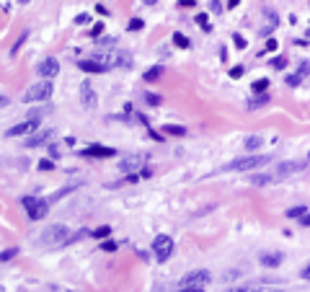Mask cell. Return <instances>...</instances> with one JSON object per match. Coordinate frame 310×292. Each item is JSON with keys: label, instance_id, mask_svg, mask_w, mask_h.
<instances>
[{"label": "cell", "instance_id": "6da1fadb", "mask_svg": "<svg viewBox=\"0 0 310 292\" xmlns=\"http://www.w3.org/2000/svg\"><path fill=\"white\" fill-rule=\"evenodd\" d=\"M303 168H305L303 163L289 160V163H282V166L271 168V171H264V173H256V176H251V184H253V186H269V184H277V181L287 179V176H292V173L303 171Z\"/></svg>", "mask_w": 310, "mask_h": 292}, {"label": "cell", "instance_id": "7a4b0ae2", "mask_svg": "<svg viewBox=\"0 0 310 292\" xmlns=\"http://www.w3.org/2000/svg\"><path fill=\"white\" fill-rule=\"evenodd\" d=\"M70 241V230L65 225H52V227H47V230L42 233V238H39V243L44 246V248H54V246H65Z\"/></svg>", "mask_w": 310, "mask_h": 292}, {"label": "cell", "instance_id": "3957f363", "mask_svg": "<svg viewBox=\"0 0 310 292\" xmlns=\"http://www.w3.org/2000/svg\"><path fill=\"white\" fill-rule=\"evenodd\" d=\"M269 160H271V155H245V158L230 160V163H227L225 168H220V171H251V168H264Z\"/></svg>", "mask_w": 310, "mask_h": 292}, {"label": "cell", "instance_id": "277c9868", "mask_svg": "<svg viewBox=\"0 0 310 292\" xmlns=\"http://www.w3.org/2000/svg\"><path fill=\"white\" fill-rule=\"evenodd\" d=\"M21 204H23L26 215H29L31 220H42V217H47V212H49V202L42 197H23Z\"/></svg>", "mask_w": 310, "mask_h": 292}, {"label": "cell", "instance_id": "5b68a950", "mask_svg": "<svg viewBox=\"0 0 310 292\" xmlns=\"http://www.w3.org/2000/svg\"><path fill=\"white\" fill-rule=\"evenodd\" d=\"M52 90H54V86L49 83V80L34 83V86L23 93V101H26V104H31V101H49V98H52Z\"/></svg>", "mask_w": 310, "mask_h": 292}, {"label": "cell", "instance_id": "8992f818", "mask_svg": "<svg viewBox=\"0 0 310 292\" xmlns=\"http://www.w3.org/2000/svg\"><path fill=\"white\" fill-rule=\"evenodd\" d=\"M153 253L158 261H168L171 253H173V241L168 238V235H158V238L153 241Z\"/></svg>", "mask_w": 310, "mask_h": 292}, {"label": "cell", "instance_id": "52a82bcc", "mask_svg": "<svg viewBox=\"0 0 310 292\" xmlns=\"http://www.w3.org/2000/svg\"><path fill=\"white\" fill-rule=\"evenodd\" d=\"M145 166V155L142 153H134V155H127V158H122L119 160V171L122 173H137V168H142Z\"/></svg>", "mask_w": 310, "mask_h": 292}, {"label": "cell", "instance_id": "ba28073f", "mask_svg": "<svg viewBox=\"0 0 310 292\" xmlns=\"http://www.w3.org/2000/svg\"><path fill=\"white\" fill-rule=\"evenodd\" d=\"M96 101H98L96 88L90 86V80H83V83H80V104H83V109H93Z\"/></svg>", "mask_w": 310, "mask_h": 292}, {"label": "cell", "instance_id": "9c48e42d", "mask_svg": "<svg viewBox=\"0 0 310 292\" xmlns=\"http://www.w3.org/2000/svg\"><path fill=\"white\" fill-rule=\"evenodd\" d=\"M36 130H39V122H36V119H26V122H21V124L11 127L5 135H8V137H21V135H34Z\"/></svg>", "mask_w": 310, "mask_h": 292}, {"label": "cell", "instance_id": "30bf717a", "mask_svg": "<svg viewBox=\"0 0 310 292\" xmlns=\"http://www.w3.org/2000/svg\"><path fill=\"white\" fill-rule=\"evenodd\" d=\"M36 72H39L42 78H47V80H49V78H54V75L60 72V62L54 60V57H44L39 65H36Z\"/></svg>", "mask_w": 310, "mask_h": 292}, {"label": "cell", "instance_id": "8fae6325", "mask_svg": "<svg viewBox=\"0 0 310 292\" xmlns=\"http://www.w3.org/2000/svg\"><path fill=\"white\" fill-rule=\"evenodd\" d=\"M83 155L86 158H111V155H116V150L106 148V145H90V148H83Z\"/></svg>", "mask_w": 310, "mask_h": 292}, {"label": "cell", "instance_id": "7c38bea8", "mask_svg": "<svg viewBox=\"0 0 310 292\" xmlns=\"http://www.w3.org/2000/svg\"><path fill=\"white\" fill-rule=\"evenodd\" d=\"M282 251H261V256H259V261H261V267H266V269H277L279 264H282Z\"/></svg>", "mask_w": 310, "mask_h": 292}, {"label": "cell", "instance_id": "4fadbf2b", "mask_svg": "<svg viewBox=\"0 0 310 292\" xmlns=\"http://www.w3.org/2000/svg\"><path fill=\"white\" fill-rule=\"evenodd\" d=\"M209 282V271L207 269H199V271H191V274L184 277V282H181V287H186V285H207Z\"/></svg>", "mask_w": 310, "mask_h": 292}, {"label": "cell", "instance_id": "5bb4252c", "mask_svg": "<svg viewBox=\"0 0 310 292\" xmlns=\"http://www.w3.org/2000/svg\"><path fill=\"white\" fill-rule=\"evenodd\" d=\"M78 67L83 70V72H106L109 70V65H106L104 60H80Z\"/></svg>", "mask_w": 310, "mask_h": 292}, {"label": "cell", "instance_id": "9a60e30c", "mask_svg": "<svg viewBox=\"0 0 310 292\" xmlns=\"http://www.w3.org/2000/svg\"><path fill=\"white\" fill-rule=\"evenodd\" d=\"M52 135H54L52 130H39V132H34L31 137L26 140V148H39V145H44V142L52 137Z\"/></svg>", "mask_w": 310, "mask_h": 292}, {"label": "cell", "instance_id": "2e32d148", "mask_svg": "<svg viewBox=\"0 0 310 292\" xmlns=\"http://www.w3.org/2000/svg\"><path fill=\"white\" fill-rule=\"evenodd\" d=\"M109 62H111V65H116V67H132V54L130 52H114L111 57H109Z\"/></svg>", "mask_w": 310, "mask_h": 292}, {"label": "cell", "instance_id": "e0dca14e", "mask_svg": "<svg viewBox=\"0 0 310 292\" xmlns=\"http://www.w3.org/2000/svg\"><path fill=\"white\" fill-rule=\"evenodd\" d=\"M160 75H163V67H160V65H155V67H150V70H145V75H142V78L148 80V83H155V80H158Z\"/></svg>", "mask_w": 310, "mask_h": 292}, {"label": "cell", "instance_id": "ac0fdd59", "mask_svg": "<svg viewBox=\"0 0 310 292\" xmlns=\"http://www.w3.org/2000/svg\"><path fill=\"white\" fill-rule=\"evenodd\" d=\"M243 145H245V150H256V148H261V135H248Z\"/></svg>", "mask_w": 310, "mask_h": 292}, {"label": "cell", "instance_id": "d6986e66", "mask_svg": "<svg viewBox=\"0 0 310 292\" xmlns=\"http://www.w3.org/2000/svg\"><path fill=\"white\" fill-rule=\"evenodd\" d=\"M266 88H269V80L266 78L253 80V93H266Z\"/></svg>", "mask_w": 310, "mask_h": 292}, {"label": "cell", "instance_id": "ffe728a7", "mask_svg": "<svg viewBox=\"0 0 310 292\" xmlns=\"http://www.w3.org/2000/svg\"><path fill=\"white\" fill-rule=\"evenodd\" d=\"M173 44H176V47H181V49H189L191 47V44H189V39H186V36L184 34H173Z\"/></svg>", "mask_w": 310, "mask_h": 292}, {"label": "cell", "instance_id": "44dd1931", "mask_svg": "<svg viewBox=\"0 0 310 292\" xmlns=\"http://www.w3.org/2000/svg\"><path fill=\"white\" fill-rule=\"evenodd\" d=\"M305 215H308L305 207H292V209H287V217H295V220H303Z\"/></svg>", "mask_w": 310, "mask_h": 292}, {"label": "cell", "instance_id": "7402d4cb", "mask_svg": "<svg viewBox=\"0 0 310 292\" xmlns=\"http://www.w3.org/2000/svg\"><path fill=\"white\" fill-rule=\"evenodd\" d=\"M269 101V96L266 93H261L259 98H253V101H248V109H251V112H253V109H259V106H264V104H266Z\"/></svg>", "mask_w": 310, "mask_h": 292}, {"label": "cell", "instance_id": "603a6c76", "mask_svg": "<svg viewBox=\"0 0 310 292\" xmlns=\"http://www.w3.org/2000/svg\"><path fill=\"white\" fill-rule=\"evenodd\" d=\"M109 233H111V227H109V225H101V227H96L90 235H96V238H109Z\"/></svg>", "mask_w": 310, "mask_h": 292}, {"label": "cell", "instance_id": "cb8c5ba5", "mask_svg": "<svg viewBox=\"0 0 310 292\" xmlns=\"http://www.w3.org/2000/svg\"><path fill=\"white\" fill-rule=\"evenodd\" d=\"M197 23L202 26L204 31H212V26H209V18H207V13H199V16H197Z\"/></svg>", "mask_w": 310, "mask_h": 292}, {"label": "cell", "instance_id": "d4e9b609", "mask_svg": "<svg viewBox=\"0 0 310 292\" xmlns=\"http://www.w3.org/2000/svg\"><path fill=\"white\" fill-rule=\"evenodd\" d=\"M145 104H150V106H160V96L158 93H145Z\"/></svg>", "mask_w": 310, "mask_h": 292}, {"label": "cell", "instance_id": "484cf974", "mask_svg": "<svg viewBox=\"0 0 310 292\" xmlns=\"http://www.w3.org/2000/svg\"><path fill=\"white\" fill-rule=\"evenodd\" d=\"M142 26H145V23H142V18H132V21L127 23V29H130V31H140Z\"/></svg>", "mask_w": 310, "mask_h": 292}, {"label": "cell", "instance_id": "4316f807", "mask_svg": "<svg viewBox=\"0 0 310 292\" xmlns=\"http://www.w3.org/2000/svg\"><path fill=\"white\" fill-rule=\"evenodd\" d=\"M269 65L274 67V70H282V67L287 65V60H285V57H271V62H269Z\"/></svg>", "mask_w": 310, "mask_h": 292}, {"label": "cell", "instance_id": "83f0119b", "mask_svg": "<svg viewBox=\"0 0 310 292\" xmlns=\"http://www.w3.org/2000/svg\"><path fill=\"white\" fill-rule=\"evenodd\" d=\"M166 132L168 135H186V130H184V127H178V124H168Z\"/></svg>", "mask_w": 310, "mask_h": 292}, {"label": "cell", "instance_id": "f1b7e54d", "mask_svg": "<svg viewBox=\"0 0 310 292\" xmlns=\"http://www.w3.org/2000/svg\"><path fill=\"white\" fill-rule=\"evenodd\" d=\"M26 36H29V34H26V31H23L21 36H18V42H16V44H13V47H11V54H18V49H21V44L26 42Z\"/></svg>", "mask_w": 310, "mask_h": 292}, {"label": "cell", "instance_id": "f546056e", "mask_svg": "<svg viewBox=\"0 0 310 292\" xmlns=\"http://www.w3.org/2000/svg\"><path fill=\"white\" fill-rule=\"evenodd\" d=\"M98 248L106 251V253H111V251H116V243H114V241H104L101 246H98Z\"/></svg>", "mask_w": 310, "mask_h": 292}, {"label": "cell", "instance_id": "4dcf8cb0", "mask_svg": "<svg viewBox=\"0 0 310 292\" xmlns=\"http://www.w3.org/2000/svg\"><path fill=\"white\" fill-rule=\"evenodd\" d=\"M16 253H18V248H5L3 253H0V259H3V261H11Z\"/></svg>", "mask_w": 310, "mask_h": 292}, {"label": "cell", "instance_id": "1f68e13d", "mask_svg": "<svg viewBox=\"0 0 310 292\" xmlns=\"http://www.w3.org/2000/svg\"><path fill=\"white\" fill-rule=\"evenodd\" d=\"M178 292H204L202 285H186V287H178Z\"/></svg>", "mask_w": 310, "mask_h": 292}, {"label": "cell", "instance_id": "d6a6232c", "mask_svg": "<svg viewBox=\"0 0 310 292\" xmlns=\"http://www.w3.org/2000/svg\"><path fill=\"white\" fill-rule=\"evenodd\" d=\"M52 168H54V163L49 158H42L39 160V171H52Z\"/></svg>", "mask_w": 310, "mask_h": 292}, {"label": "cell", "instance_id": "836d02e7", "mask_svg": "<svg viewBox=\"0 0 310 292\" xmlns=\"http://www.w3.org/2000/svg\"><path fill=\"white\" fill-rule=\"evenodd\" d=\"M101 31H104V23H96L93 29H90V36L96 39V36H101Z\"/></svg>", "mask_w": 310, "mask_h": 292}, {"label": "cell", "instance_id": "e575fe53", "mask_svg": "<svg viewBox=\"0 0 310 292\" xmlns=\"http://www.w3.org/2000/svg\"><path fill=\"white\" fill-rule=\"evenodd\" d=\"M310 72V62H303V65H300V70H297V75L303 78V75H308Z\"/></svg>", "mask_w": 310, "mask_h": 292}, {"label": "cell", "instance_id": "d590c367", "mask_svg": "<svg viewBox=\"0 0 310 292\" xmlns=\"http://www.w3.org/2000/svg\"><path fill=\"white\" fill-rule=\"evenodd\" d=\"M209 11H212V13H220V11H222L220 0H212V3H209Z\"/></svg>", "mask_w": 310, "mask_h": 292}, {"label": "cell", "instance_id": "8d00e7d4", "mask_svg": "<svg viewBox=\"0 0 310 292\" xmlns=\"http://www.w3.org/2000/svg\"><path fill=\"white\" fill-rule=\"evenodd\" d=\"M88 21H90L88 13H78V16H75V23H88Z\"/></svg>", "mask_w": 310, "mask_h": 292}, {"label": "cell", "instance_id": "74e56055", "mask_svg": "<svg viewBox=\"0 0 310 292\" xmlns=\"http://www.w3.org/2000/svg\"><path fill=\"white\" fill-rule=\"evenodd\" d=\"M300 80H303L300 75H287V86H300Z\"/></svg>", "mask_w": 310, "mask_h": 292}, {"label": "cell", "instance_id": "f35d334b", "mask_svg": "<svg viewBox=\"0 0 310 292\" xmlns=\"http://www.w3.org/2000/svg\"><path fill=\"white\" fill-rule=\"evenodd\" d=\"M98 44H101V47H111V44H116V39H111V36H104Z\"/></svg>", "mask_w": 310, "mask_h": 292}, {"label": "cell", "instance_id": "ab89813d", "mask_svg": "<svg viewBox=\"0 0 310 292\" xmlns=\"http://www.w3.org/2000/svg\"><path fill=\"white\" fill-rule=\"evenodd\" d=\"M277 49V42L274 39H266V47H264V52H274Z\"/></svg>", "mask_w": 310, "mask_h": 292}, {"label": "cell", "instance_id": "60d3db41", "mask_svg": "<svg viewBox=\"0 0 310 292\" xmlns=\"http://www.w3.org/2000/svg\"><path fill=\"white\" fill-rule=\"evenodd\" d=\"M230 292H282V290H230Z\"/></svg>", "mask_w": 310, "mask_h": 292}, {"label": "cell", "instance_id": "b9f144b4", "mask_svg": "<svg viewBox=\"0 0 310 292\" xmlns=\"http://www.w3.org/2000/svg\"><path fill=\"white\" fill-rule=\"evenodd\" d=\"M235 47H238V49H243V47H245V39H243L241 34H235Z\"/></svg>", "mask_w": 310, "mask_h": 292}, {"label": "cell", "instance_id": "7bdbcfd3", "mask_svg": "<svg viewBox=\"0 0 310 292\" xmlns=\"http://www.w3.org/2000/svg\"><path fill=\"white\" fill-rule=\"evenodd\" d=\"M178 5L181 8H191V5H197V0H178Z\"/></svg>", "mask_w": 310, "mask_h": 292}, {"label": "cell", "instance_id": "ee69618b", "mask_svg": "<svg viewBox=\"0 0 310 292\" xmlns=\"http://www.w3.org/2000/svg\"><path fill=\"white\" fill-rule=\"evenodd\" d=\"M243 75V67H233L230 70V78H241Z\"/></svg>", "mask_w": 310, "mask_h": 292}, {"label": "cell", "instance_id": "f6af8a7d", "mask_svg": "<svg viewBox=\"0 0 310 292\" xmlns=\"http://www.w3.org/2000/svg\"><path fill=\"white\" fill-rule=\"evenodd\" d=\"M300 277H303V279H310V264H308L303 271H300Z\"/></svg>", "mask_w": 310, "mask_h": 292}, {"label": "cell", "instance_id": "bcb514c9", "mask_svg": "<svg viewBox=\"0 0 310 292\" xmlns=\"http://www.w3.org/2000/svg\"><path fill=\"white\" fill-rule=\"evenodd\" d=\"M303 225H305V227H310V212H308V215L303 217Z\"/></svg>", "mask_w": 310, "mask_h": 292}, {"label": "cell", "instance_id": "7dc6e473", "mask_svg": "<svg viewBox=\"0 0 310 292\" xmlns=\"http://www.w3.org/2000/svg\"><path fill=\"white\" fill-rule=\"evenodd\" d=\"M155 3H158V0H145V5H155Z\"/></svg>", "mask_w": 310, "mask_h": 292}, {"label": "cell", "instance_id": "c3c4849f", "mask_svg": "<svg viewBox=\"0 0 310 292\" xmlns=\"http://www.w3.org/2000/svg\"><path fill=\"white\" fill-rule=\"evenodd\" d=\"M16 3H31V0H16Z\"/></svg>", "mask_w": 310, "mask_h": 292}, {"label": "cell", "instance_id": "681fc988", "mask_svg": "<svg viewBox=\"0 0 310 292\" xmlns=\"http://www.w3.org/2000/svg\"><path fill=\"white\" fill-rule=\"evenodd\" d=\"M308 36H310V29H308Z\"/></svg>", "mask_w": 310, "mask_h": 292}]
</instances>
